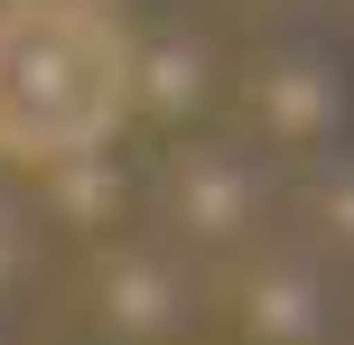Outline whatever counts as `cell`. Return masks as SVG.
<instances>
[{
    "label": "cell",
    "instance_id": "6da1fadb",
    "mask_svg": "<svg viewBox=\"0 0 354 345\" xmlns=\"http://www.w3.org/2000/svg\"><path fill=\"white\" fill-rule=\"evenodd\" d=\"M131 103V47L93 0L0 10V149L10 159H93Z\"/></svg>",
    "mask_w": 354,
    "mask_h": 345
}]
</instances>
